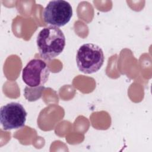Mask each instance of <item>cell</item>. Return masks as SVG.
I'll return each instance as SVG.
<instances>
[{
  "mask_svg": "<svg viewBox=\"0 0 152 152\" xmlns=\"http://www.w3.org/2000/svg\"><path fill=\"white\" fill-rule=\"evenodd\" d=\"M50 69L47 64L40 59L30 60L23 69L22 79L30 87L43 86L48 81Z\"/></svg>",
  "mask_w": 152,
  "mask_h": 152,
  "instance_id": "obj_4",
  "label": "cell"
},
{
  "mask_svg": "<svg viewBox=\"0 0 152 152\" xmlns=\"http://www.w3.org/2000/svg\"><path fill=\"white\" fill-rule=\"evenodd\" d=\"M72 16L71 4L64 0L50 1L43 11L45 22L50 26L60 27L66 25Z\"/></svg>",
  "mask_w": 152,
  "mask_h": 152,
  "instance_id": "obj_3",
  "label": "cell"
},
{
  "mask_svg": "<svg viewBox=\"0 0 152 152\" xmlns=\"http://www.w3.org/2000/svg\"><path fill=\"white\" fill-rule=\"evenodd\" d=\"M27 113L23 106L18 102H10L0 109V121L5 130L21 128L25 125Z\"/></svg>",
  "mask_w": 152,
  "mask_h": 152,
  "instance_id": "obj_5",
  "label": "cell"
},
{
  "mask_svg": "<svg viewBox=\"0 0 152 152\" xmlns=\"http://www.w3.org/2000/svg\"><path fill=\"white\" fill-rule=\"evenodd\" d=\"M36 43L39 55L45 61L55 59L64 49L65 37L59 27L48 26L39 33Z\"/></svg>",
  "mask_w": 152,
  "mask_h": 152,
  "instance_id": "obj_1",
  "label": "cell"
},
{
  "mask_svg": "<svg viewBox=\"0 0 152 152\" xmlns=\"http://www.w3.org/2000/svg\"><path fill=\"white\" fill-rule=\"evenodd\" d=\"M76 63L79 71L86 74L98 71L102 66L104 56L102 49L94 43H85L77 50Z\"/></svg>",
  "mask_w": 152,
  "mask_h": 152,
  "instance_id": "obj_2",
  "label": "cell"
}]
</instances>
